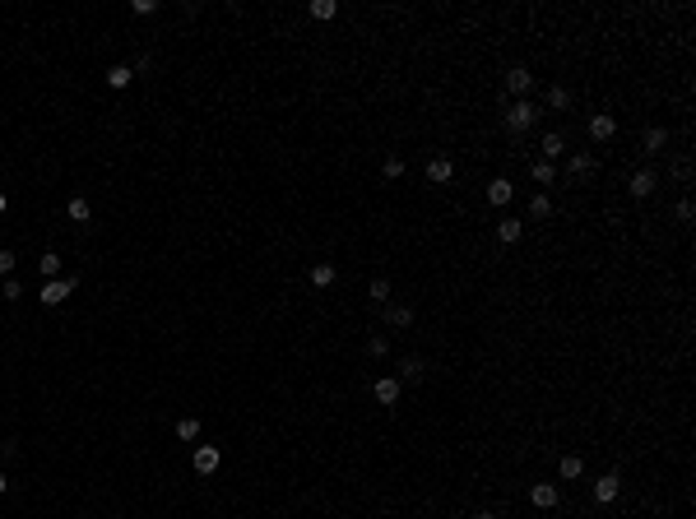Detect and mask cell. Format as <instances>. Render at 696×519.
<instances>
[{"label": "cell", "instance_id": "cell-4", "mask_svg": "<svg viewBox=\"0 0 696 519\" xmlns=\"http://www.w3.org/2000/svg\"><path fill=\"white\" fill-rule=\"evenodd\" d=\"M613 135H618V116H613V111H594V116H590V139L608 144Z\"/></svg>", "mask_w": 696, "mask_h": 519}, {"label": "cell", "instance_id": "cell-10", "mask_svg": "<svg viewBox=\"0 0 696 519\" xmlns=\"http://www.w3.org/2000/svg\"><path fill=\"white\" fill-rule=\"evenodd\" d=\"M539 154H543V163H557V158L566 154V135H557V130H548L539 139Z\"/></svg>", "mask_w": 696, "mask_h": 519}, {"label": "cell", "instance_id": "cell-11", "mask_svg": "<svg viewBox=\"0 0 696 519\" xmlns=\"http://www.w3.org/2000/svg\"><path fill=\"white\" fill-rule=\"evenodd\" d=\"M654 186H659V181H654V172H650V167L631 172V195H636V199H650V195H654Z\"/></svg>", "mask_w": 696, "mask_h": 519}, {"label": "cell", "instance_id": "cell-33", "mask_svg": "<svg viewBox=\"0 0 696 519\" xmlns=\"http://www.w3.org/2000/svg\"><path fill=\"white\" fill-rule=\"evenodd\" d=\"M692 213H696L692 199H678V223H692Z\"/></svg>", "mask_w": 696, "mask_h": 519}, {"label": "cell", "instance_id": "cell-1", "mask_svg": "<svg viewBox=\"0 0 696 519\" xmlns=\"http://www.w3.org/2000/svg\"><path fill=\"white\" fill-rule=\"evenodd\" d=\"M539 116H543V111L534 107L530 98H515V102L506 107V130H511V135H525L534 121H539Z\"/></svg>", "mask_w": 696, "mask_h": 519}, {"label": "cell", "instance_id": "cell-19", "mask_svg": "<svg viewBox=\"0 0 696 519\" xmlns=\"http://www.w3.org/2000/svg\"><path fill=\"white\" fill-rule=\"evenodd\" d=\"M66 213H70V223H89L93 218V204H89V199H70V204H66Z\"/></svg>", "mask_w": 696, "mask_h": 519}, {"label": "cell", "instance_id": "cell-25", "mask_svg": "<svg viewBox=\"0 0 696 519\" xmlns=\"http://www.w3.org/2000/svg\"><path fill=\"white\" fill-rule=\"evenodd\" d=\"M367 297H372L376 306H386V301H390V278H372V287H367Z\"/></svg>", "mask_w": 696, "mask_h": 519}, {"label": "cell", "instance_id": "cell-18", "mask_svg": "<svg viewBox=\"0 0 696 519\" xmlns=\"http://www.w3.org/2000/svg\"><path fill=\"white\" fill-rule=\"evenodd\" d=\"M520 232H525V223H520V218H501V223H497V237H501L506 246H515Z\"/></svg>", "mask_w": 696, "mask_h": 519}, {"label": "cell", "instance_id": "cell-37", "mask_svg": "<svg viewBox=\"0 0 696 519\" xmlns=\"http://www.w3.org/2000/svg\"><path fill=\"white\" fill-rule=\"evenodd\" d=\"M474 519H497V515H492V510H483V515H474Z\"/></svg>", "mask_w": 696, "mask_h": 519}, {"label": "cell", "instance_id": "cell-26", "mask_svg": "<svg viewBox=\"0 0 696 519\" xmlns=\"http://www.w3.org/2000/svg\"><path fill=\"white\" fill-rule=\"evenodd\" d=\"M37 269L47 274V283H51V278H61V255H56V251H47L42 260H37Z\"/></svg>", "mask_w": 696, "mask_h": 519}, {"label": "cell", "instance_id": "cell-20", "mask_svg": "<svg viewBox=\"0 0 696 519\" xmlns=\"http://www.w3.org/2000/svg\"><path fill=\"white\" fill-rule=\"evenodd\" d=\"M130 79H135L130 65H111L107 70V84H111V89H130Z\"/></svg>", "mask_w": 696, "mask_h": 519}, {"label": "cell", "instance_id": "cell-34", "mask_svg": "<svg viewBox=\"0 0 696 519\" xmlns=\"http://www.w3.org/2000/svg\"><path fill=\"white\" fill-rule=\"evenodd\" d=\"M130 10H135V14H154V10H158V0H135Z\"/></svg>", "mask_w": 696, "mask_h": 519}, {"label": "cell", "instance_id": "cell-27", "mask_svg": "<svg viewBox=\"0 0 696 519\" xmlns=\"http://www.w3.org/2000/svg\"><path fill=\"white\" fill-rule=\"evenodd\" d=\"M534 181H539V186H553V181H557V167L539 158V163H534Z\"/></svg>", "mask_w": 696, "mask_h": 519}, {"label": "cell", "instance_id": "cell-28", "mask_svg": "<svg viewBox=\"0 0 696 519\" xmlns=\"http://www.w3.org/2000/svg\"><path fill=\"white\" fill-rule=\"evenodd\" d=\"M381 172H386V181H399V177H404V158H399V154H390L386 163H381Z\"/></svg>", "mask_w": 696, "mask_h": 519}, {"label": "cell", "instance_id": "cell-5", "mask_svg": "<svg viewBox=\"0 0 696 519\" xmlns=\"http://www.w3.org/2000/svg\"><path fill=\"white\" fill-rule=\"evenodd\" d=\"M190 464H195V473H200V477H209V473H219V464H223V450H219V445H200Z\"/></svg>", "mask_w": 696, "mask_h": 519}, {"label": "cell", "instance_id": "cell-6", "mask_svg": "<svg viewBox=\"0 0 696 519\" xmlns=\"http://www.w3.org/2000/svg\"><path fill=\"white\" fill-rule=\"evenodd\" d=\"M511 199H515V181H511V177L487 181V204H492V209H506Z\"/></svg>", "mask_w": 696, "mask_h": 519}, {"label": "cell", "instance_id": "cell-12", "mask_svg": "<svg viewBox=\"0 0 696 519\" xmlns=\"http://www.w3.org/2000/svg\"><path fill=\"white\" fill-rule=\"evenodd\" d=\"M566 172H571L575 181H580V177H590V172H594V154H590V149L571 154V158H566Z\"/></svg>", "mask_w": 696, "mask_h": 519}, {"label": "cell", "instance_id": "cell-9", "mask_svg": "<svg viewBox=\"0 0 696 519\" xmlns=\"http://www.w3.org/2000/svg\"><path fill=\"white\" fill-rule=\"evenodd\" d=\"M618 492H622V477H618V473H604V477L594 482V501H599V506H613V501H618Z\"/></svg>", "mask_w": 696, "mask_h": 519}, {"label": "cell", "instance_id": "cell-22", "mask_svg": "<svg viewBox=\"0 0 696 519\" xmlns=\"http://www.w3.org/2000/svg\"><path fill=\"white\" fill-rule=\"evenodd\" d=\"M311 283H316V287H330V283H334V265H330V260L311 265Z\"/></svg>", "mask_w": 696, "mask_h": 519}, {"label": "cell", "instance_id": "cell-23", "mask_svg": "<svg viewBox=\"0 0 696 519\" xmlns=\"http://www.w3.org/2000/svg\"><path fill=\"white\" fill-rule=\"evenodd\" d=\"M548 107H553V111H566V107H571V89L553 84V89H548Z\"/></svg>", "mask_w": 696, "mask_h": 519}, {"label": "cell", "instance_id": "cell-13", "mask_svg": "<svg viewBox=\"0 0 696 519\" xmlns=\"http://www.w3.org/2000/svg\"><path fill=\"white\" fill-rule=\"evenodd\" d=\"M386 325H390V330H409V325H413V306H404V301L386 306Z\"/></svg>", "mask_w": 696, "mask_h": 519}, {"label": "cell", "instance_id": "cell-30", "mask_svg": "<svg viewBox=\"0 0 696 519\" xmlns=\"http://www.w3.org/2000/svg\"><path fill=\"white\" fill-rule=\"evenodd\" d=\"M367 353H372V357H386L390 353V339H386V334H372V339H367Z\"/></svg>", "mask_w": 696, "mask_h": 519}, {"label": "cell", "instance_id": "cell-35", "mask_svg": "<svg viewBox=\"0 0 696 519\" xmlns=\"http://www.w3.org/2000/svg\"><path fill=\"white\" fill-rule=\"evenodd\" d=\"M5 209H10V195H5V190H0V213H5Z\"/></svg>", "mask_w": 696, "mask_h": 519}, {"label": "cell", "instance_id": "cell-29", "mask_svg": "<svg viewBox=\"0 0 696 519\" xmlns=\"http://www.w3.org/2000/svg\"><path fill=\"white\" fill-rule=\"evenodd\" d=\"M334 14H339L334 0H311V19H334Z\"/></svg>", "mask_w": 696, "mask_h": 519}, {"label": "cell", "instance_id": "cell-21", "mask_svg": "<svg viewBox=\"0 0 696 519\" xmlns=\"http://www.w3.org/2000/svg\"><path fill=\"white\" fill-rule=\"evenodd\" d=\"M530 218H534V223L553 218V199H548V195H534V199H530Z\"/></svg>", "mask_w": 696, "mask_h": 519}, {"label": "cell", "instance_id": "cell-2", "mask_svg": "<svg viewBox=\"0 0 696 519\" xmlns=\"http://www.w3.org/2000/svg\"><path fill=\"white\" fill-rule=\"evenodd\" d=\"M66 297H75V274H61V278L37 287V301H42V306H61Z\"/></svg>", "mask_w": 696, "mask_h": 519}, {"label": "cell", "instance_id": "cell-32", "mask_svg": "<svg viewBox=\"0 0 696 519\" xmlns=\"http://www.w3.org/2000/svg\"><path fill=\"white\" fill-rule=\"evenodd\" d=\"M0 278H14V251H0Z\"/></svg>", "mask_w": 696, "mask_h": 519}, {"label": "cell", "instance_id": "cell-7", "mask_svg": "<svg viewBox=\"0 0 696 519\" xmlns=\"http://www.w3.org/2000/svg\"><path fill=\"white\" fill-rule=\"evenodd\" d=\"M427 181H432V186H451V181H455V163L436 154V158L427 163Z\"/></svg>", "mask_w": 696, "mask_h": 519}, {"label": "cell", "instance_id": "cell-17", "mask_svg": "<svg viewBox=\"0 0 696 519\" xmlns=\"http://www.w3.org/2000/svg\"><path fill=\"white\" fill-rule=\"evenodd\" d=\"M422 380V357H404L399 362V385H418Z\"/></svg>", "mask_w": 696, "mask_h": 519}, {"label": "cell", "instance_id": "cell-31", "mask_svg": "<svg viewBox=\"0 0 696 519\" xmlns=\"http://www.w3.org/2000/svg\"><path fill=\"white\" fill-rule=\"evenodd\" d=\"M0 297H5V301H19V297H23V283H19V278H5V287H0Z\"/></svg>", "mask_w": 696, "mask_h": 519}, {"label": "cell", "instance_id": "cell-36", "mask_svg": "<svg viewBox=\"0 0 696 519\" xmlns=\"http://www.w3.org/2000/svg\"><path fill=\"white\" fill-rule=\"evenodd\" d=\"M5 492H10V482H5V473H0V496H5Z\"/></svg>", "mask_w": 696, "mask_h": 519}, {"label": "cell", "instance_id": "cell-15", "mask_svg": "<svg viewBox=\"0 0 696 519\" xmlns=\"http://www.w3.org/2000/svg\"><path fill=\"white\" fill-rule=\"evenodd\" d=\"M530 501H534L539 510H553V506H557V487H553V482H534V487H530Z\"/></svg>", "mask_w": 696, "mask_h": 519}, {"label": "cell", "instance_id": "cell-3", "mask_svg": "<svg viewBox=\"0 0 696 519\" xmlns=\"http://www.w3.org/2000/svg\"><path fill=\"white\" fill-rule=\"evenodd\" d=\"M399 394H404L399 376H381V380H372V399L381 404V408H395V404H399Z\"/></svg>", "mask_w": 696, "mask_h": 519}, {"label": "cell", "instance_id": "cell-14", "mask_svg": "<svg viewBox=\"0 0 696 519\" xmlns=\"http://www.w3.org/2000/svg\"><path fill=\"white\" fill-rule=\"evenodd\" d=\"M664 149H668V130H664V125H650L645 139H641V154H664Z\"/></svg>", "mask_w": 696, "mask_h": 519}, {"label": "cell", "instance_id": "cell-24", "mask_svg": "<svg viewBox=\"0 0 696 519\" xmlns=\"http://www.w3.org/2000/svg\"><path fill=\"white\" fill-rule=\"evenodd\" d=\"M177 441H200V418H177Z\"/></svg>", "mask_w": 696, "mask_h": 519}, {"label": "cell", "instance_id": "cell-16", "mask_svg": "<svg viewBox=\"0 0 696 519\" xmlns=\"http://www.w3.org/2000/svg\"><path fill=\"white\" fill-rule=\"evenodd\" d=\"M580 473H585V459H580V454H562V459H557V477L575 482Z\"/></svg>", "mask_w": 696, "mask_h": 519}, {"label": "cell", "instance_id": "cell-8", "mask_svg": "<svg viewBox=\"0 0 696 519\" xmlns=\"http://www.w3.org/2000/svg\"><path fill=\"white\" fill-rule=\"evenodd\" d=\"M534 89V75L525 65H515V70H506V93L511 98H525V93Z\"/></svg>", "mask_w": 696, "mask_h": 519}]
</instances>
